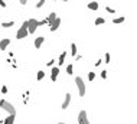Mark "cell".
<instances>
[{
    "label": "cell",
    "mask_w": 137,
    "mask_h": 124,
    "mask_svg": "<svg viewBox=\"0 0 137 124\" xmlns=\"http://www.w3.org/2000/svg\"><path fill=\"white\" fill-rule=\"evenodd\" d=\"M38 22L39 20H36V19H29L27 20V32H29V35H33L36 32V29L39 27V23Z\"/></svg>",
    "instance_id": "obj_4"
},
{
    "label": "cell",
    "mask_w": 137,
    "mask_h": 124,
    "mask_svg": "<svg viewBox=\"0 0 137 124\" xmlns=\"http://www.w3.org/2000/svg\"><path fill=\"white\" fill-rule=\"evenodd\" d=\"M0 124H3V123H1V121H0Z\"/></svg>",
    "instance_id": "obj_35"
},
{
    "label": "cell",
    "mask_w": 137,
    "mask_h": 124,
    "mask_svg": "<svg viewBox=\"0 0 137 124\" xmlns=\"http://www.w3.org/2000/svg\"><path fill=\"white\" fill-rule=\"evenodd\" d=\"M9 45H10V39H7V38L1 39V40H0V51H6Z\"/></svg>",
    "instance_id": "obj_9"
},
{
    "label": "cell",
    "mask_w": 137,
    "mask_h": 124,
    "mask_svg": "<svg viewBox=\"0 0 137 124\" xmlns=\"http://www.w3.org/2000/svg\"><path fill=\"white\" fill-rule=\"evenodd\" d=\"M104 61H105V64H110V62H111V55H110L108 52L105 53V56H104Z\"/></svg>",
    "instance_id": "obj_21"
},
{
    "label": "cell",
    "mask_w": 137,
    "mask_h": 124,
    "mask_svg": "<svg viewBox=\"0 0 137 124\" xmlns=\"http://www.w3.org/2000/svg\"><path fill=\"white\" fill-rule=\"evenodd\" d=\"M0 6H1V7L4 9V7H6L7 4H6V1H4V0H0Z\"/></svg>",
    "instance_id": "obj_30"
},
{
    "label": "cell",
    "mask_w": 137,
    "mask_h": 124,
    "mask_svg": "<svg viewBox=\"0 0 137 124\" xmlns=\"http://www.w3.org/2000/svg\"><path fill=\"white\" fill-rule=\"evenodd\" d=\"M43 42H45V38H43V36H38V38L35 39V48L39 49V48L43 45Z\"/></svg>",
    "instance_id": "obj_11"
},
{
    "label": "cell",
    "mask_w": 137,
    "mask_h": 124,
    "mask_svg": "<svg viewBox=\"0 0 137 124\" xmlns=\"http://www.w3.org/2000/svg\"><path fill=\"white\" fill-rule=\"evenodd\" d=\"M56 17H58V14H56L55 12H52V13H49V14H48V17L45 19V20H46V25H51V23H52V22H53V20H55Z\"/></svg>",
    "instance_id": "obj_10"
},
{
    "label": "cell",
    "mask_w": 137,
    "mask_h": 124,
    "mask_svg": "<svg viewBox=\"0 0 137 124\" xmlns=\"http://www.w3.org/2000/svg\"><path fill=\"white\" fill-rule=\"evenodd\" d=\"M55 1H56V0H55Z\"/></svg>",
    "instance_id": "obj_36"
},
{
    "label": "cell",
    "mask_w": 137,
    "mask_h": 124,
    "mask_svg": "<svg viewBox=\"0 0 137 124\" xmlns=\"http://www.w3.org/2000/svg\"><path fill=\"white\" fill-rule=\"evenodd\" d=\"M103 62H104V61H103V59H98V61H97V62H95V66H100V65H101V64H103Z\"/></svg>",
    "instance_id": "obj_29"
},
{
    "label": "cell",
    "mask_w": 137,
    "mask_h": 124,
    "mask_svg": "<svg viewBox=\"0 0 137 124\" xmlns=\"http://www.w3.org/2000/svg\"><path fill=\"white\" fill-rule=\"evenodd\" d=\"M75 84H77V87H78V94H79V97H84V95H85V82H84V79H82L81 77H77V78H75Z\"/></svg>",
    "instance_id": "obj_3"
},
{
    "label": "cell",
    "mask_w": 137,
    "mask_h": 124,
    "mask_svg": "<svg viewBox=\"0 0 137 124\" xmlns=\"http://www.w3.org/2000/svg\"><path fill=\"white\" fill-rule=\"evenodd\" d=\"M77 52H78V48L75 43H71V55L72 56H77Z\"/></svg>",
    "instance_id": "obj_18"
},
{
    "label": "cell",
    "mask_w": 137,
    "mask_h": 124,
    "mask_svg": "<svg viewBox=\"0 0 137 124\" xmlns=\"http://www.w3.org/2000/svg\"><path fill=\"white\" fill-rule=\"evenodd\" d=\"M12 26H14V20H10V22H3L1 23V27H12Z\"/></svg>",
    "instance_id": "obj_17"
},
{
    "label": "cell",
    "mask_w": 137,
    "mask_h": 124,
    "mask_svg": "<svg viewBox=\"0 0 137 124\" xmlns=\"http://www.w3.org/2000/svg\"><path fill=\"white\" fill-rule=\"evenodd\" d=\"M49 26H51V27H49V29H51V32H56V30L59 29V26H61V17H56V19H55Z\"/></svg>",
    "instance_id": "obj_6"
},
{
    "label": "cell",
    "mask_w": 137,
    "mask_h": 124,
    "mask_svg": "<svg viewBox=\"0 0 137 124\" xmlns=\"http://www.w3.org/2000/svg\"><path fill=\"white\" fill-rule=\"evenodd\" d=\"M94 79H95V74H94V72H88V81L92 82Z\"/></svg>",
    "instance_id": "obj_22"
},
{
    "label": "cell",
    "mask_w": 137,
    "mask_h": 124,
    "mask_svg": "<svg viewBox=\"0 0 137 124\" xmlns=\"http://www.w3.org/2000/svg\"><path fill=\"white\" fill-rule=\"evenodd\" d=\"M101 78H103V79H105V78H107V71H105V69H104V71H101Z\"/></svg>",
    "instance_id": "obj_25"
},
{
    "label": "cell",
    "mask_w": 137,
    "mask_h": 124,
    "mask_svg": "<svg viewBox=\"0 0 137 124\" xmlns=\"http://www.w3.org/2000/svg\"><path fill=\"white\" fill-rule=\"evenodd\" d=\"M1 92H3V94L7 92V87H6V85H1Z\"/></svg>",
    "instance_id": "obj_27"
},
{
    "label": "cell",
    "mask_w": 137,
    "mask_h": 124,
    "mask_svg": "<svg viewBox=\"0 0 137 124\" xmlns=\"http://www.w3.org/2000/svg\"><path fill=\"white\" fill-rule=\"evenodd\" d=\"M43 78H45V72L43 71H39L38 75H36V81H42Z\"/></svg>",
    "instance_id": "obj_19"
},
{
    "label": "cell",
    "mask_w": 137,
    "mask_h": 124,
    "mask_svg": "<svg viewBox=\"0 0 137 124\" xmlns=\"http://www.w3.org/2000/svg\"><path fill=\"white\" fill-rule=\"evenodd\" d=\"M58 124H66V123H58Z\"/></svg>",
    "instance_id": "obj_33"
},
{
    "label": "cell",
    "mask_w": 137,
    "mask_h": 124,
    "mask_svg": "<svg viewBox=\"0 0 137 124\" xmlns=\"http://www.w3.org/2000/svg\"><path fill=\"white\" fill-rule=\"evenodd\" d=\"M19 1H20V4H23V6H25V4L27 3V0H19Z\"/></svg>",
    "instance_id": "obj_32"
},
{
    "label": "cell",
    "mask_w": 137,
    "mask_h": 124,
    "mask_svg": "<svg viewBox=\"0 0 137 124\" xmlns=\"http://www.w3.org/2000/svg\"><path fill=\"white\" fill-rule=\"evenodd\" d=\"M66 74H68V75H72V74H74V66H72V64H69V65L66 66Z\"/></svg>",
    "instance_id": "obj_20"
},
{
    "label": "cell",
    "mask_w": 137,
    "mask_h": 124,
    "mask_svg": "<svg viewBox=\"0 0 137 124\" xmlns=\"http://www.w3.org/2000/svg\"><path fill=\"white\" fill-rule=\"evenodd\" d=\"M98 7H100V4H98L97 1H91V3H88V9H90V10H98Z\"/></svg>",
    "instance_id": "obj_12"
},
{
    "label": "cell",
    "mask_w": 137,
    "mask_h": 124,
    "mask_svg": "<svg viewBox=\"0 0 137 124\" xmlns=\"http://www.w3.org/2000/svg\"><path fill=\"white\" fill-rule=\"evenodd\" d=\"M65 58H66V52H62V53H61V56H59V59H58V64H59V66H61V65H64V62H65Z\"/></svg>",
    "instance_id": "obj_16"
},
{
    "label": "cell",
    "mask_w": 137,
    "mask_h": 124,
    "mask_svg": "<svg viewBox=\"0 0 137 124\" xmlns=\"http://www.w3.org/2000/svg\"><path fill=\"white\" fill-rule=\"evenodd\" d=\"M71 92H66L65 94V100H64V103H62V105H61V108L62 110H66L68 107H69V104H71Z\"/></svg>",
    "instance_id": "obj_7"
},
{
    "label": "cell",
    "mask_w": 137,
    "mask_h": 124,
    "mask_svg": "<svg viewBox=\"0 0 137 124\" xmlns=\"http://www.w3.org/2000/svg\"><path fill=\"white\" fill-rule=\"evenodd\" d=\"M27 35H29V32H27V20H25L22 23V26L19 27V30L16 32V39H26Z\"/></svg>",
    "instance_id": "obj_1"
},
{
    "label": "cell",
    "mask_w": 137,
    "mask_h": 124,
    "mask_svg": "<svg viewBox=\"0 0 137 124\" xmlns=\"http://www.w3.org/2000/svg\"><path fill=\"white\" fill-rule=\"evenodd\" d=\"M124 20H126V17H124V16H120V17H114V19H113V23H114V25H120V23H123Z\"/></svg>",
    "instance_id": "obj_14"
},
{
    "label": "cell",
    "mask_w": 137,
    "mask_h": 124,
    "mask_svg": "<svg viewBox=\"0 0 137 124\" xmlns=\"http://www.w3.org/2000/svg\"><path fill=\"white\" fill-rule=\"evenodd\" d=\"M78 124H90V120H88V114L85 110H81L78 113Z\"/></svg>",
    "instance_id": "obj_5"
},
{
    "label": "cell",
    "mask_w": 137,
    "mask_h": 124,
    "mask_svg": "<svg viewBox=\"0 0 137 124\" xmlns=\"http://www.w3.org/2000/svg\"><path fill=\"white\" fill-rule=\"evenodd\" d=\"M104 23H105V19H104V17H101V16H100V17H97V19H95V22H94V25H95V26H101V25H104Z\"/></svg>",
    "instance_id": "obj_15"
},
{
    "label": "cell",
    "mask_w": 137,
    "mask_h": 124,
    "mask_svg": "<svg viewBox=\"0 0 137 124\" xmlns=\"http://www.w3.org/2000/svg\"><path fill=\"white\" fill-rule=\"evenodd\" d=\"M105 10H107L108 13H111V14H116V13H117V10H114V9H111V7H108V6H105Z\"/></svg>",
    "instance_id": "obj_24"
},
{
    "label": "cell",
    "mask_w": 137,
    "mask_h": 124,
    "mask_svg": "<svg viewBox=\"0 0 137 124\" xmlns=\"http://www.w3.org/2000/svg\"><path fill=\"white\" fill-rule=\"evenodd\" d=\"M38 23H39V26H43V25H46V20L43 19V20H39Z\"/></svg>",
    "instance_id": "obj_28"
},
{
    "label": "cell",
    "mask_w": 137,
    "mask_h": 124,
    "mask_svg": "<svg viewBox=\"0 0 137 124\" xmlns=\"http://www.w3.org/2000/svg\"><path fill=\"white\" fill-rule=\"evenodd\" d=\"M55 64V59H52V61H49V62H46V66H52Z\"/></svg>",
    "instance_id": "obj_26"
},
{
    "label": "cell",
    "mask_w": 137,
    "mask_h": 124,
    "mask_svg": "<svg viewBox=\"0 0 137 124\" xmlns=\"http://www.w3.org/2000/svg\"><path fill=\"white\" fill-rule=\"evenodd\" d=\"M14 117H16V116H13V114H9V117H7L4 121H3V124H13V123H14Z\"/></svg>",
    "instance_id": "obj_13"
},
{
    "label": "cell",
    "mask_w": 137,
    "mask_h": 124,
    "mask_svg": "<svg viewBox=\"0 0 137 124\" xmlns=\"http://www.w3.org/2000/svg\"><path fill=\"white\" fill-rule=\"evenodd\" d=\"M58 75H59V66H53L52 71H51V81L55 82L58 79Z\"/></svg>",
    "instance_id": "obj_8"
},
{
    "label": "cell",
    "mask_w": 137,
    "mask_h": 124,
    "mask_svg": "<svg viewBox=\"0 0 137 124\" xmlns=\"http://www.w3.org/2000/svg\"><path fill=\"white\" fill-rule=\"evenodd\" d=\"M62 1H68V0H62Z\"/></svg>",
    "instance_id": "obj_34"
},
{
    "label": "cell",
    "mask_w": 137,
    "mask_h": 124,
    "mask_svg": "<svg viewBox=\"0 0 137 124\" xmlns=\"http://www.w3.org/2000/svg\"><path fill=\"white\" fill-rule=\"evenodd\" d=\"M75 59H77V61H81V59H82V56H81V55H77V56H75Z\"/></svg>",
    "instance_id": "obj_31"
},
{
    "label": "cell",
    "mask_w": 137,
    "mask_h": 124,
    "mask_svg": "<svg viewBox=\"0 0 137 124\" xmlns=\"http://www.w3.org/2000/svg\"><path fill=\"white\" fill-rule=\"evenodd\" d=\"M0 108H3L4 111H7L9 114L16 116V108H14V105H13L12 103L6 101V100H0Z\"/></svg>",
    "instance_id": "obj_2"
},
{
    "label": "cell",
    "mask_w": 137,
    "mask_h": 124,
    "mask_svg": "<svg viewBox=\"0 0 137 124\" xmlns=\"http://www.w3.org/2000/svg\"><path fill=\"white\" fill-rule=\"evenodd\" d=\"M45 3H46V0H39V1L36 3V9H40V7L45 4Z\"/></svg>",
    "instance_id": "obj_23"
}]
</instances>
